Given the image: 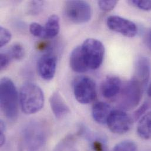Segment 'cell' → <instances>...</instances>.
Segmentation results:
<instances>
[{
  "label": "cell",
  "mask_w": 151,
  "mask_h": 151,
  "mask_svg": "<svg viewBox=\"0 0 151 151\" xmlns=\"http://www.w3.org/2000/svg\"><path fill=\"white\" fill-rule=\"evenodd\" d=\"M44 2L41 1H32L30 4L29 11L32 14H36L39 13V11L41 10L42 6L43 5Z\"/></svg>",
  "instance_id": "d4e9b609"
},
{
  "label": "cell",
  "mask_w": 151,
  "mask_h": 151,
  "mask_svg": "<svg viewBox=\"0 0 151 151\" xmlns=\"http://www.w3.org/2000/svg\"><path fill=\"white\" fill-rule=\"evenodd\" d=\"M19 96L16 87L8 77H4L0 82V103L2 112L11 121L17 119L18 114Z\"/></svg>",
  "instance_id": "7a4b0ae2"
},
{
  "label": "cell",
  "mask_w": 151,
  "mask_h": 151,
  "mask_svg": "<svg viewBox=\"0 0 151 151\" xmlns=\"http://www.w3.org/2000/svg\"><path fill=\"white\" fill-rule=\"evenodd\" d=\"M50 104L54 115L58 119L63 118L70 113L69 106L58 91L51 95L50 98Z\"/></svg>",
  "instance_id": "7c38bea8"
},
{
  "label": "cell",
  "mask_w": 151,
  "mask_h": 151,
  "mask_svg": "<svg viewBox=\"0 0 151 151\" xmlns=\"http://www.w3.org/2000/svg\"><path fill=\"white\" fill-rule=\"evenodd\" d=\"M118 4V1H114V0H102L98 1V5L99 8L104 11L109 12L112 10L116 4Z\"/></svg>",
  "instance_id": "44dd1931"
},
{
  "label": "cell",
  "mask_w": 151,
  "mask_h": 151,
  "mask_svg": "<svg viewBox=\"0 0 151 151\" xmlns=\"http://www.w3.org/2000/svg\"><path fill=\"white\" fill-rule=\"evenodd\" d=\"M11 39V32L3 27H0V47L5 46Z\"/></svg>",
  "instance_id": "7402d4cb"
},
{
  "label": "cell",
  "mask_w": 151,
  "mask_h": 151,
  "mask_svg": "<svg viewBox=\"0 0 151 151\" xmlns=\"http://www.w3.org/2000/svg\"><path fill=\"white\" fill-rule=\"evenodd\" d=\"M74 93L78 102L82 104L91 103L96 98V84L88 76H78L74 81Z\"/></svg>",
  "instance_id": "52a82bcc"
},
{
  "label": "cell",
  "mask_w": 151,
  "mask_h": 151,
  "mask_svg": "<svg viewBox=\"0 0 151 151\" xmlns=\"http://www.w3.org/2000/svg\"><path fill=\"white\" fill-rule=\"evenodd\" d=\"M11 58L8 53L1 52L0 54V70L2 71L9 64Z\"/></svg>",
  "instance_id": "cb8c5ba5"
},
{
  "label": "cell",
  "mask_w": 151,
  "mask_h": 151,
  "mask_svg": "<svg viewBox=\"0 0 151 151\" xmlns=\"http://www.w3.org/2000/svg\"><path fill=\"white\" fill-rule=\"evenodd\" d=\"M64 14L67 19L76 24L88 22L92 17V10L89 4L84 1H68L64 6Z\"/></svg>",
  "instance_id": "8992f818"
},
{
  "label": "cell",
  "mask_w": 151,
  "mask_h": 151,
  "mask_svg": "<svg viewBox=\"0 0 151 151\" xmlns=\"http://www.w3.org/2000/svg\"><path fill=\"white\" fill-rule=\"evenodd\" d=\"M138 135L143 139H151V111L144 115L140 119L137 126Z\"/></svg>",
  "instance_id": "2e32d148"
},
{
  "label": "cell",
  "mask_w": 151,
  "mask_h": 151,
  "mask_svg": "<svg viewBox=\"0 0 151 151\" xmlns=\"http://www.w3.org/2000/svg\"><path fill=\"white\" fill-rule=\"evenodd\" d=\"M60 29V18L55 14L51 15L47 19L45 30V39H51L55 37L59 33Z\"/></svg>",
  "instance_id": "e0dca14e"
},
{
  "label": "cell",
  "mask_w": 151,
  "mask_h": 151,
  "mask_svg": "<svg viewBox=\"0 0 151 151\" xmlns=\"http://www.w3.org/2000/svg\"><path fill=\"white\" fill-rule=\"evenodd\" d=\"M148 108V103L145 102L142 104V105L141 106L140 108H139L134 113V119L135 120H137L142 117V115L145 112V111L147 110Z\"/></svg>",
  "instance_id": "484cf974"
},
{
  "label": "cell",
  "mask_w": 151,
  "mask_h": 151,
  "mask_svg": "<svg viewBox=\"0 0 151 151\" xmlns=\"http://www.w3.org/2000/svg\"><path fill=\"white\" fill-rule=\"evenodd\" d=\"M108 28L125 37L133 38L138 33V28L132 21L116 15L110 16L106 21Z\"/></svg>",
  "instance_id": "9c48e42d"
},
{
  "label": "cell",
  "mask_w": 151,
  "mask_h": 151,
  "mask_svg": "<svg viewBox=\"0 0 151 151\" xmlns=\"http://www.w3.org/2000/svg\"><path fill=\"white\" fill-rule=\"evenodd\" d=\"M112 151H137V145L132 141H124L117 144Z\"/></svg>",
  "instance_id": "d6986e66"
},
{
  "label": "cell",
  "mask_w": 151,
  "mask_h": 151,
  "mask_svg": "<svg viewBox=\"0 0 151 151\" xmlns=\"http://www.w3.org/2000/svg\"><path fill=\"white\" fill-rule=\"evenodd\" d=\"M47 138V131L44 125L38 122H31L22 131L18 151H44Z\"/></svg>",
  "instance_id": "6da1fadb"
},
{
  "label": "cell",
  "mask_w": 151,
  "mask_h": 151,
  "mask_svg": "<svg viewBox=\"0 0 151 151\" xmlns=\"http://www.w3.org/2000/svg\"><path fill=\"white\" fill-rule=\"evenodd\" d=\"M122 86V81L119 77L109 76L102 83L101 93L105 98H112L120 93Z\"/></svg>",
  "instance_id": "4fadbf2b"
},
{
  "label": "cell",
  "mask_w": 151,
  "mask_h": 151,
  "mask_svg": "<svg viewBox=\"0 0 151 151\" xmlns=\"http://www.w3.org/2000/svg\"><path fill=\"white\" fill-rule=\"evenodd\" d=\"M151 74V64L150 60L144 57L138 58L135 63V75L133 77L145 88Z\"/></svg>",
  "instance_id": "8fae6325"
},
{
  "label": "cell",
  "mask_w": 151,
  "mask_h": 151,
  "mask_svg": "<svg viewBox=\"0 0 151 151\" xmlns=\"http://www.w3.org/2000/svg\"><path fill=\"white\" fill-rule=\"evenodd\" d=\"M19 104L22 112L31 115L39 112L44 105V95L41 88L32 82L25 83L21 88Z\"/></svg>",
  "instance_id": "3957f363"
},
{
  "label": "cell",
  "mask_w": 151,
  "mask_h": 151,
  "mask_svg": "<svg viewBox=\"0 0 151 151\" xmlns=\"http://www.w3.org/2000/svg\"><path fill=\"white\" fill-rule=\"evenodd\" d=\"M132 4L138 8L144 10V11H150L151 10V1H139V0H133L130 1Z\"/></svg>",
  "instance_id": "603a6c76"
},
{
  "label": "cell",
  "mask_w": 151,
  "mask_h": 151,
  "mask_svg": "<svg viewBox=\"0 0 151 151\" xmlns=\"http://www.w3.org/2000/svg\"><path fill=\"white\" fill-rule=\"evenodd\" d=\"M81 47L89 70L98 69L103 62L105 54V48L102 43L98 40L88 38Z\"/></svg>",
  "instance_id": "5b68a950"
},
{
  "label": "cell",
  "mask_w": 151,
  "mask_h": 151,
  "mask_svg": "<svg viewBox=\"0 0 151 151\" xmlns=\"http://www.w3.org/2000/svg\"><path fill=\"white\" fill-rule=\"evenodd\" d=\"M147 40V44L150 47V48H151V32H149L146 38Z\"/></svg>",
  "instance_id": "4316f807"
},
{
  "label": "cell",
  "mask_w": 151,
  "mask_h": 151,
  "mask_svg": "<svg viewBox=\"0 0 151 151\" xmlns=\"http://www.w3.org/2000/svg\"><path fill=\"white\" fill-rule=\"evenodd\" d=\"M145 87L132 78L122 86L120 91L119 106L120 109L131 110L140 102Z\"/></svg>",
  "instance_id": "277c9868"
},
{
  "label": "cell",
  "mask_w": 151,
  "mask_h": 151,
  "mask_svg": "<svg viewBox=\"0 0 151 151\" xmlns=\"http://www.w3.org/2000/svg\"><path fill=\"white\" fill-rule=\"evenodd\" d=\"M106 124L113 133L124 134L132 128L133 118L123 110H113L109 116Z\"/></svg>",
  "instance_id": "ba28073f"
},
{
  "label": "cell",
  "mask_w": 151,
  "mask_h": 151,
  "mask_svg": "<svg viewBox=\"0 0 151 151\" xmlns=\"http://www.w3.org/2000/svg\"><path fill=\"white\" fill-rule=\"evenodd\" d=\"M10 57L16 60L22 59L25 55V50L23 46L19 43L14 44L9 49L8 52Z\"/></svg>",
  "instance_id": "ac0fdd59"
},
{
  "label": "cell",
  "mask_w": 151,
  "mask_h": 151,
  "mask_svg": "<svg viewBox=\"0 0 151 151\" xmlns=\"http://www.w3.org/2000/svg\"><path fill=\"white\" fill-rule=\"evenodd\" d=\"M70 67L76 73H83L89 70L84 59L81 47H76L72 51L70 59Z\"/></svg>",
  "instance_id": "9a60e30c"
},
{
  "label": "cell",
  "mask_w": 151,
  "mask_h": 151,
  "mask_svg": "<svg viewBox=\"0 0 151 151\" xmlns=\"http://www.w3.org/2000/svg\"><path fill=\"white\" fill-rule=\"evenodd\" d=\"M148 96L151 98V83L148 89Z\"/></svg>",
  "instance_id": "83f0119b"
},
{
  "label": "cell",
  "mask_w": 151,
  "mask_h": 151,
  "mask_svg": "<svg viewBox=\"0 0 151 151\" xmlns=\"http://www.w3.org/2000/svg\"><path fill=\"white\" fill-rule=\"evenodd\" d=\"M30 32L35 37L45 39L44 27L37 22H32L29 25Z\"/></svg>",
  "instance_id": "ffe728a7"
},
{
  "label": "cell",
  "mask_w": 151,
  "mask_h": 151,
  "mask_svg": "<svg viewBox=\"0 0 151 151\" xmlns=\"http://www.w3.org/2000/svg\"><path fill=\"white\" fill-rule=\"evenodd\" d=\"M57 63V58L55 55L51 54L43 55L37 63L38 74L44 80H51L55 74Z\"/></svg>",
  "instance_id": "30bf717a"
},
{
  "label": "cell",
  "mask_w": 151,
  "mask_h": 151,
  "mask_svg": "<svg viewBox=\"0 0 151 151\" xmlns=\"http://www.w3.org/2000/svg\"><path fill=\"white\" fill-rule=\"evenodd\" d=\"M112 111L111 107L109 104L104 102H98L95 103L92 106V117L97 123L105 124H106Z\"/></svg>",
  "instance_id": "5bb4252c"
}]
</instances>
